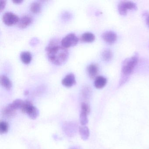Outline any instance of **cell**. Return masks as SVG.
<instances>
[{
    "label": "cell",
    "instance_id": "obj_22",
    "mask_svg": "<svg viewBox=\"0 0 149 149\" xmlns=\"http://www.w3.org/2000/svg\"><path fill=\"white\" fill-rule=\"evenodd\" d=\"M81 111L88 114L90 112V108L87 104L82 103L81 104Z\"/></svg>",
    "mask_w": 149,
    "mask_h": 149
},
{
    "label": "cell",
    "instance_id": "obj_1",
    "mask_svg": "<svg viewBox=\"0 0 149 149\" xmlns=\"http://www.w3.org/2000/svg\"><path fill=\"white\" fill-rule=\"evenodd\" d=\"M46 51L49 60L56 65L62 64L68 57V49L63 47L61 41L56 38L50 41Z\"/></svg>",
    "mask_w": 149,
    "mask_h": 149
},
{
    "label": "cell",
    "instance_id": "obj_14",
    "mask_svg": "<svg viewBox=\"0 0 149 149\" xmlns=\"http://www.w3.org/2000/svg\"><path fill=\"white\" fill-rule=\"evenodd\" d=\"M16 113V110L13 107L11 104L8 105L3 110L4 116L8 117L14 116Z\"/></svg>",
    "mask_w": 149,
    "mask_h": 149
},
{
    "label": "cell",
    "instance_id": "obj_17",
    "mask_svg": "<svg viewBox=\"0 0 149 149\" xmlns=\"http://www.w3.org/2000/svg\"><path fill=\"white\" fill-rule=\"evenodd\" d=\"M42 5L38 1H34L31 3L30 6V9L31 12L34 13H38L41 10Z\"/></svg>",
    "mask_w": 149,
    "mask_h": 149
},
{
    "label": "cell",
    "instance_id": "obj_10",
    "mask_svg": "<svg viewBox=\"0 0 149 149\" xmlns=\"http://www.w3.org/2000/svg\"><path fill=\"white\" fill-rule=\"evenodd\" d=\"M98 67L95 63L90 64L87 68V71L90 77L91 78H96L98 73Z\"/></svg>",
    "mask_w": 149,
    "mask_h": 149
},
{
    "label": "cell",
    "instance_id": "obj_7",
    "mask_svg": "<svg viewBox=\"0 0 149 149\" xmlns=\"http://www.w3.org/2000/svg\"><path fill=\"white\" fill-rule=\"evenodd\" d=\"M102 38L104 42L109 44H112L116 41L117 35L113 31H108L102 34Z\"/></svg>",
    "mask_w": 149,
    "mask_h": 149
},
{
    "label": "cell",
    "instance_id": "obj_3",
    "mask_svg": "<svg viewBox=\"0 0 149 149\" xmlns=\"http://www.w3.org/2000/svg\"><path fill=\"white\" fill-rule=\"evenodd\" d=\"M21 110L23 113H27L29 117L33 120L36 119L39 115V111L38 109L34 106L29 101L24 102Z\"/></svg>",
    "mask_w": 149,
    "mask_h": 149
},
{
    "label": "cell",
    "instance_id": "obj_23",
    "mask_svg": "<svg viewBox=\"0 0 149 149\" xmlns=\"http://www.w3.org/2000/svg\"><path fill=\"white\" fill-rule=\"evenodd\" d=\"M6 1L5 0H1L0 1V11L1 12L4 9L6 6Z\"/></svg>",
    "mask_w": 149,
    "mask_h": 149
},
{
    "label": "cell",
    "instance_id": "obj_25",
    "mask_svg": "<svg viewBox=\"0 0 149 149\" xmlns=\"http://www.w3.org/2000/svg\"><path fill=\"white\" fill-rule=\"evenodd\" d=\"M146 24H147V26L149 27V15H148L147 17H146Z\"/></svg>",
    "mask_w": 149,
    "mask_h": 149
},
{
    "label": "cell",
    "instance_id": "obj_16",
    "mask_svg": "<svg viewBox=\"0 0 149 149\" xmlns=\"http://www.w3.org/2000/svg\"><path fill=\"white\" fill-rule=\"evenodd\" d=\"M20 58L23 63L28 64L32 60V55L28 51H24L21 54Z\"/></svg>",
    "mask_w": 149,
    "mask_h": 149
},
{
    "label": "cell",
    "instance_id": "obj_13",
    "mask_svg": "<svg viewBox=\"0 0 149 149\" xmlns=\"http://www.w3.org/2000/svg\"><path fill=\"white\" fill-rule=\"evenodd\" d=\"M79 133L82 139L86 140L90 136V131L88 128L85 125H82L79 127Z\"/></svg>",
    "mask_w": 149,
    "mask_h": 149
},
{
    "label": "cell",
    "instance_id": "obj_9",
    "mask_svg": "<svg viewBox=\"0 0 149 149\" xmlns=\"http://www.w3.org/2000/svg\"><path fill=\"white\" fill-rule=\"evenodd\" d=\"M62 83L66 87H70L76 83L75 77L72 73L68 74L62 81Z\"/></svg>",
    "mask_w": 149,
    "mask_h": 149
},
{
    "label": "cell",
    "instance_id": "obj_19",
    "mask_svg": "<svg viewBox=\"0 0 149 149\" xmlns=\"http://www.w3.org/2000/svg\"><path fill=\"white\" fill-rule=\"evenodd\" d=\"M8 124L5 121H1L0 123V133L5 134L8 132Z\"/></svg>",
    "mask_w": 149,
    "mask_h": 149
},
{
    "label": "cell",
    "instance_id": "obj_11",
    "mask_svg": "<svg viewBox=\"0 0 149 149\" xmlns=\"http://www.w3.org/2000/svg\"><path fill=\"white\" fill-rule=\"evenodd\" d=\"M107 80L104 77L102 76H97L95 79L94 85L97 89H102L106 85Z\"/></svg>",
    "mask_w": 149,
    "mask_h": 149
},
{
    "label": "cell",
    "instance_id": "obj_21",
    "mask_svg": "<svg viewBox=\"0 0 149 149\" xmlns=\"http://www.w3.org/2000/svg\"><path fill=\"white\" fill-rule=\"evenodd\" d=\"M88 114L84 111H81L80 116V120L82 125H85L88 123V118L87 116Z\"/></svg>",
    "mask_w": 149,
    "mask_h": 149
},
{
    "label": "cell",
    "instance_id": "obj_20",
    "mask_svg": "<svg viewBox=\"0 0 149 149\" xmlns=\"http://www.w3.org/2000/svg\"><path fill=\"white\" fill-rule=\"evenodd\" d=\"M23 103H24V101H22L21 99H18L13 101L11 104L16 110L18 109H21Z\"/></svg>",
    "mask_w": 149,
    "mask_h": 149
},
{
    "label": "cell",
    "instance_id": "obj_6",
    "mask_svg": "<svg viewBox=\"0 0 149 149\" xmlns=\"http://www.w3.org/2000/svg\"><path fill=\"white\" fill-rule=\"evenodd\" d=\"M2 20L6 25L10 26L18 23L19 19L15 14L12 12H6L3 15Z\"/></svg>",
    "mask_w": 149,
    "mask_h": 149
},
{
    "label": "cell",
    "instance_id": "obj_8",
    "mask_svg": "<svg viewBox=\"0 0 149 149\" xmlns=\"http://www.w3.org/2000/svg\"><path fill=\"white\" fill-rule=\"evenodd\" d=\"M32 21L33 18L32 16L29 15H25L19 19L17 25L20 28L24 29L29 26Z\"/></svg>",
    "mask_w": 149,
    "mask_h": 149
},
{
    "label": "cell",
    "instance_id": "obj_15",
    "mask_svg": "<svg viewBox=\"0 0 149 149\" xmlns=\"http://www.w3.org/2000/svg\"><path fill=\"white\" fill-rule=\"evenodd\" d=\"M95 36L92 33L86 32L82 35L81 40L86 42H91L95 40Z\"/></svg>",
    "mask_w": 149,
    "mask_h": 149
},
{
    "label": "cell",
    "instance_id": "obj_4",
    "mask_svg": "<svg viewBox=\"0 0 149 149\" xmlns=\"http://www.w3.org/2000/svg\"><path fill=\"white\" fill-rule=\"evenodd\" d=\"M137 9L136 4L131 1H121L118 7V12L122 15L127 14V10H136Z\"/></svg>",
    "mask_w": 149,
    "mask_h": 149
},
{
    "label": "cell",
    "instance_id": "obj_24",
    "mask_svg": "<svg viewBox=\"0 0 149 149\" xmlns=\"http://www.w3.org/2000/svg\"><path fill=\"white\" fill-rule=\"evenodd\" d=\"M13 2L15 4H20L23 1L22 0H13Z\"/></svg>",
    "mask_w": 149,
    "mask_h": 149
},
{
    "label": "cell",
    "instance_id": "obj_2",
    "mask_svg": "<svg viewBox=\"0 0 149 149\" xmlns=\"http://www.w3.org/2000/svg\"><path fill=\"white\" fill-rule=\"evenodd\" d=\"M139 61V55L136 53L131 57L124 61L122 64V77L119 81V86L124 84L131 74L133 72Z\"/></svg>",
    "mask_w": 149,
    "mask_h": 149
},
{
    "label": "cell",
    "instance_id": "obj_5",
    "mask_svg": "<svg viewBox=\"0 0 149 149\" xmlns=\"http://www.w3.org/2000/svg\"><path fill=\"white\" fill-rule=\"evenodd\" d=\"M78 42V38L74 33L68 34L61 41L63 47L66 49L75 46Z\"/></svg>",
    "mask_w": 149,
    "mask_h": 149
},
{
    "label": "cell",
    "instance_id": "obj_12",
    "mask_svg": "<svg viewBox=\"0 0 149 149\" xmlns=\"http://www.w3.org/2000/svg\"><path fill=\"white\" fill-rule=\"evenodd\" d=\"M0 82L1 85L8 90H10L12 88V81L7 77L4 75L1 76Z\"/></svg>",
    "mask_w": 149,
    "mask_h": 149
},
{
    "label": "cell",
    "instance_id": "obj_18",
    "mask_svg": "<svg viewBox=\"0 0 149 149\" xmlns=\"http://www.w3.org/2000/svg\"><path fill=\"white\" fill-rule=\"evenodd\" d=\"M102 56L103 61H109L113 57V53L111 49H105L102 53Z\"/></svg>",
    "mask_w": 149,
    "mask_h": 149
}]
</instances>
